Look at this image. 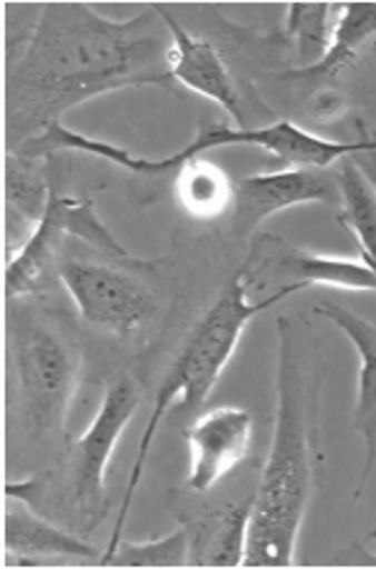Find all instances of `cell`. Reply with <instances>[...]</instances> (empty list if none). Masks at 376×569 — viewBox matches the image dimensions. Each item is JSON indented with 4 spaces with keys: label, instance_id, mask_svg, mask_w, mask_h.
<instances>
[{
    "label": "cell",
    "instance_id": "obj_1",
    "mask_svg": "<svg viewBox=\"0 0 376 569\" xmlns=\"http://www.w3.org/2000/svg\"><path fill=\"white\" fill-rule=\"evenodd\" d=\"M154 18V8L129 20H109L90 6H42L23 52L8 68V151L95 97L139 84L169 87V46Z\"/></svg>",
    "mask_w": 376,
    "mask_h": 569
},
{
    "label": "cell",
    "instance_id": "obj_2",
    "mask_svg": "<svg viewBox=\"0 0 376 569\" xmlns=\"http://www.w3.org/2000/svg\"><path fill=\"white\" fill-rule=\"evenodd\" d=\"M303 332L278 320V413L258 492L253 496L243 567H293L317 480V381L303 365Z\"/></svg>",
    "mask_w": 376,
    "mask_h": 569
},
{
    "label": "cell",
    "instance_id": "obj_3",
    "mask_svg": "<svg viewBox=\"0 0 376 569\" xmlns=\"http://www.w3.org/2000/svg\"><path fill=\"white\" fill-rule=\"evenodd\" d=\"M248 290L250 268L246 266L226 284V290L208 305V310L198 317L191 332L184 339L179 355L174 357L169 371L164 375L157 399H154V407L149 413L147 429L141 433L137 458L129 470L127 490L125 498H121L112 538H109L107 550L99 557V565L102 567L109 562V557L117 552V547L121 542V530H125L131 502H135V496L141 486L144 470H147L154 439H157L159 426L166 419V413H169L179 401L186 409H201L206 399L211 397V391L216 389L220 375H224V369L228 367L230 357H234L240 337L246 332L253 317L268 312L273 305H278L280 300L290 298V295L305 288L300 282H287L280 284L278 292H273L258 302L248 300Z\"/></svg>",
    "mask_w": 376,
    "mask_h": 569
},
{
    "label": "cell",
    "instance_id": "obj_4",
    "mask_svg": "<svg viewBox=\"0 0 376 569\" xmlns=\"http://www.w3.org/2000/svg\"><path fill=\"white\" fill-rule=\"evenodd\" d=\"M258 147L268 151L278 159L283 167H313V169H329L332 163H339L362 149L359 139L345 144V141H332L325 137H317L313 131H305L295 127L293 122H275L270 127H228L226 122H206L198 127L196 137L179 151V154L166 159H144L129 154L125 147L109 144V141H99L80 131H72L62 127V122L50 124L40 137L26 141L23 147L16 149L18 154L46 159L52 151H82V154L99 157L117 163V167L127 169L131 173H144V177H154V173H169L179 171L188 159L204 157L211 149L224 147Z\"/></svg>",
    "mask_w": 376,
    "mask_h": 569
},
{
    "label": "cell",
    "instance_id": "obj_5",
    "mask_svg": "<svg viewBox=\"0 0 376 569\" xmlns=\"http://www.w3.org/2000/svg\"><path fill=\"white\" fill-rule=\"evenodd\" d=\"M8 362L26 429L40 441L65 436L82 377L77 347L42 317L23 312L18 320L10 317Z\"/></svg>",
    "mask_w": 376,
    "mask_h": 569
},
{
    "label": "cell",
    "instance_id": "obj_6",
    "mask_svg": "<svg viewBox=\"0 0 376 569\" xmlns=\"http://www.w3.org/2000/svg\"><path fill=\"white\" fill-rule=\"evenodd\" d=\"M68 238H80L82 243L107 256L129 260L127 248L97 216L92 196H65L52 191L48 211L36 231L13 258L6 260V298L20 300L26 295H36L48 282L50 272L58 276L60 248Z\"/></svg>",
    "mask_w": 376,
    "mask_h": 569
},
{
    "label": "cell",
    "instance_id": "obj_7",
    "mask_svg": "<svg viewBox=\"0 0 376 569\" xmlns=\"http://www.w3.org/2000/svg\"><path fill=\"white\" fill-rule=\"evenodd\" d=\"M139 399L141 393L135 377H117L112 385L107 387L105 399L99 403V411L92 423L87 426V431L70 448V502L77 520L82 522V528L87 532H92L97 528V522H102L107 512V468L109 461H112V453L121 439V433H125L131 416L139 409Z\"/></svg>",
    "mask_w": 376,
    "mask_h": 569
},
{
    "label": "cell",
    "instance_id": "obj_8",
    "mask_svg": "<svg viewBox=\"0 0 376 569\" xmlns=\"http://www.w3.org/2000/svg\"><path fill=\"white\" fill-rule=\"evenodd\" d=\"M58 278L70 292L77 312L95 330L125 337L141 330L157 315L154 292L112 262L62 260Z\"/></svg>",
    "mask_w": 376,
    "mask_h": 569
},
{
    "label": "cell",
    "instance_id": "obj_9",
    "mask_svg": "<svg viewBox=\"0 0 376 569\" xmlns=\"http://www.w3.org/2000/svg\"><path fill=\"white\" fill-rule=\"evenodd\" d=\"M339 183L327 169L285 167L270 173H253L236 183L234 233L246 238L275 213L307 203H337Z\"/></svg>",
    "mask_w": 376,
    "mask_h": 569
},
{
    "label": "cell",
    "instance_id": "obj_10",
    "mask_svg": "<svg viewBox=\"0 0 376 569\" xmlns=\"http://www.w3.org/2000/svg\"><path fill=\"white\" fill-rule=\"evenodd\" d=\"M191 451L186 488L208 492L250 453L253 416L240 407H216L184 431Z\"/></svg>",
    "mask_w": 376,
    "mask_h": 569
},
{
    "label": "cell",
    "instance_id": "obj_11",
    "mask_svg": "<svg viewBox=\"0 0 376 569\" xmlns=\"http://www.w3.org/2000/svg\"><path fill=\"white\" fill-rule=\"evenodd\" d=\"M154 10H157V16L164 20L166 32H169V54H166V62H169L171 80L184 84L186 90L216 102L228 117L236 119L238 127H248L246 114H243L240 90L218 50L208 40L191 36L166 8Z\"/></svg>",
    "mask_w": 376,
    "mask_h": 569
},
{
    "label": "cell",
    "instance_id": "obj_12",
    "mask_svg": "<svg viewBox=\"0 0 376 569\" xmlns=\"http://www.w3.org/2000/svg\"><path fill=\"white\" fill-rule=\"evenodd\" d=\"M315 315L339 327L349 337L359 357V379H357V403L352 413V429L364 441V466L359 476V486L354 490V500L362 498L364 488L369 486V476L376 463V325L354 315L337 302L323 300L315 308Z\"/></svg>",
    "mask_w": 376,
    "mask_h": 569
},
{
    "label": "cell",
    "instance_id": "obj_13",
    "mask_svg": "<svg viewBox=\"0 0 376 569\" xmlns=\"http://www.w3.org/2000/svg\"><path fill=\"white\" fill-rule=\"evenodd\" d=\"M40 557H80L92 560L102 557L95 545L85 542L77 535L55 528L36 510L30 508V500L8 496L6 502V565L28 567L38 565Z\"/></svg>",
    "mask_w": 376,
    "mask_h": 569
},
{
    "label": "cell",
    "instance_id": "obj_14",
    "mask_svg": "<svg viewBox=\"0 0 376 569\" xmlns=\"http://www.w3.org/2000/svg\"><path fill=\"white\" fill-rule=\"evenodd\" d=\"M42 159H32L18 151H8L6 159V260L26 246L30 233L42 221L52 189L46 173L38 167Z\"/></svg>",
    "mask_w": 376,
    "mask_h": 569
},
{
    "label": "cell",
    "instance_id": "obj_15",
    "mask_svg": "<svg viewBox=\"0 0 376 569\" xmlns=\"http://www.w3.org/2000/svg\"><path fill=\"white\" fill-rule=\"evenodd\" d=\"M253 498L226 502L188 530V567H238L246 557Z\"/></svg>",
    "mask_w": 376,
    "mask_h": 569
},
{
    "label": "cell",
    "instance_id": "obj_16",
    "mask_svg": "<svg viewBox=\"0 0 376 569\" xmlns=\"http://www.w3.org/2000/svg\"><path fill=\"white\" fill-rule=\"evenodd\" d=\"M369 52H376V3H339L335 38L325 58L295 70L293 78L327 82Z\"/></svg>",
    "mask_w": 376,
    "mask_h": 569
},
{
    "label": "cell",
    "instance_id": "obj_17",
    "mask_svg": "<svg viewBox=\"0 0 376 569\" xmlns=\"http://www.w3.org/2000/svg\"><path fill=\"white\" fill-rule=\"evenodd\" d=\"M280 253L275 260L283 270L293 272L290 282H300L303 288H313V284H325V288H339L352 292H374L376 290V272L362 256L359 258H337V256H323L309 253V250L293 248L280 243Z\"/></svg>",
    "mask_w": 376,
    "mask_h": 569
},
{
    "label": "cell",
    "instance_id": "obj_18",
    "mask_svg": "<svg viewBox=\"0 0 376 569\" xmlns=\"http://www.w3.org/2000/svg\"><path fill=\"white\" fill-rule=\"evenodd\" d=\"M174 193L186 216L196 221H216L234 208L236 186L218 163L206 157H194L176 171Z\"/></svg>",
    "mask_w": 376,
    "mask_h": 569
},
{
    "label": "cell",
    "instance_id": "obj_19",
    "mask_svg": "<svg viewBox=\"0 0 376 569\" xmlns=\"http://www.w3.org/2000/svg\"><path fill=\"white\" fill-rule=\"evenodd\" d=\"M342 211L337 221L347 228L359 246V256L376 272V191L352 157L339 161L337 171Z\"/></svg>",
    "mask_w": 376,
    "mask_h": 569
},
{
    "label": "cell",
    "instance_id": "obj_20",
    "mask_svg": "<svg viewBox=\"0 0 376 569\" xmlns=\"http://www.w3.org/2000/svg\"><path fill=\"white\" fill-rule=\"evenodd\" d=\"M339 6L332 3H293L287 6L285 38L293 42L303 64L297 70L309 68L325 58V52L335 38Z\"/></svg>",
    "mask_w": 376,
    "mask_h": 569
},
{
    "label": "cell",
    "instance_id": "obj_21",
    "mask_svg": "<svg viewBox=\"0 0 376 569\" xmlns=\"http://www.w3.org/2000/svg\"><path fill=\"white\" fill-rule=\"evenodd\" d=\"M188 550H191L188 530L179 528L161 540H147L139 545L121 540L105 567H188Z\"/></svg>",
    "mask_w": 376,
    "mask_h": 569
},
{
    "label": "cell",
    "instance_id": "obj_22",
    "mask_svg": "<svg viewBox=\"0 0 376 569\" xmlns=\"http://www.w3.org/2000/svg\"><path fill=\"white\" fill-rule=\"evenodd\" d=\"M347 112V102L345 97L332 92V90H317L309 100V114L319 122H332V119H339Z\"/></svg>",
    "mask_w": 376,
    "mask_h": 569
},
{
    "label": "cell",
    "instance_id": "obj_23",
    "mask_svg": "<svg viewBox=\"0 0 376 569\" xmlns=\"http://www.w3.org/2000/svg\"><path fill=\"white\" fill-rule=\"evenodd\" d=\"M359 144H362V149L357 151V154H352V161L357 163L359 171L367 177V181L374 186V191H376V137L369 134L367 129H362Z\"/></svg>",
    "mask_w": 376,
    "mask_h": 569
},
{
    "label": "cell",
    "instance_id": "obj_24",
    "mask_svg": "<svg viewBox=\"0 0 376 569\" xmlns=\"http://www.w3.org/2000/svg\"><path fill=\"white\" fill-rule=\"evenodd\" d=\"M372 538L376 540V530L372 532ZM362 565H374V567H376V555H369V552H364V555H362Z\"/></svg>",
    "mask_w": 376,
    "mask_h": 569
}]
</instances>
